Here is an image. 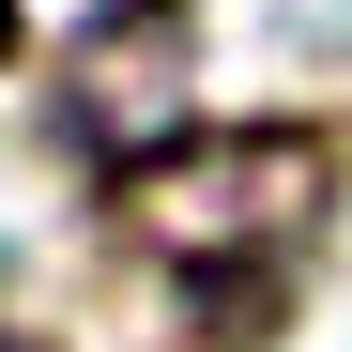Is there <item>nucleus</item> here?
<instances>
[{
  "instance_id": "f257e3e1",
  "label": "nucleus",
  "mask_w": 352,
  "mask_h": 352,
  "mask_svg": "<svg viewBox=\"0 0 352 352\" xmlns=\"http://www.w3.org/2000/svg\"><path fill=\"white\" fill-rule=\"evenodd\" d=\"M322 199H337V153L307 123H230V138H184V153H153L123 184L138 245L199 307H276L307 276V245H322Z\"/></svg>"
},
{
  "instance_id": "f03ea898",
  "label": "nucleus",
  "mask_w": 352,
  "mask_h": 352,
  "mask_svg": "<svg viewBox=\"0 0 352 352\" xmlns=\"http://www.w3.org/2000/svg\"><path fill=\"white\" fill-rule=\"evenodd\" d=\"M16 352H46V337H16Z\"/></svg>"
}]
</instances>
